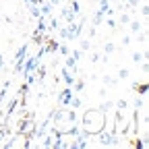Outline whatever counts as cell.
Listing matches in <instances>:
<instances>
[{"label":"cell","instance_id":"18","mask_svg":"<svg viewBox=\"0 0 149 149\" xmlns=\"http://www.w3.org/2000/svg\"><path fill=\"white\" fill-rule=\"evenodd\" d=\"M143 60H147V52H145V50H143V52H139V50L133 52V62H135V64H141Z\"/></svg>","mask_w":149,"mask_h":149},{"label":"cell","instance_id":"37","mask_svg":"<svg viewBox=\"0 0 149 149\" xmlns=\"http://www.w3.org/2000/svg\"><path fill=\"white\" fill-rule=\"evenodd\" d=\"M93 35H95V27L91 25V27H89V37H93Z\"/></svg>","mask_w":149,"mask_h":149},{"label":"cell","instance_id":"24","mask_svg":"<svg viewBox=\"0 0 149 149\" xmlns=\"http://www.w3.org/2000/svg\"><path fill=\"white\" fill-rule=\"evenodd\" d=\"M128 21H130V15H128V13H122V15L116 19V25L122 27V25H128Z\"/></svg>","mask_w":149,"mask_h":149},{"label":"cell","instance_id":"1","mask_svg":"<svg viewBox=\"0 0 149 149\" xmlns=\"http://www.w3.org/2000/svg\"><path fill=\"white\" fill-rule=\"evenodd\" d=\"M108 124V118H106V112L100 110V108H87L81 116V135L91 139L95 137L100 130H104Z\"/></svg>","mask_w":149,"mask_h":149},{"label":"cell","instance_id":"35","mask_svg":"<svg viewBox=\"0 0 149 149\" xmlns=\"http://www.w3.org/2000/svg\"><path fill=\"white\" fill-rule=\"evenodd\" d=\"M97 60H100V54L93 52V54H91V62H97Z\"/></svg>","mask_w":149,"mask_h":149},{"label":"cell","instance_id":"19","mask_svg":"<svg viewBox=\"0 0 149 149\" xmlns=\"http://www.w3.org/2000/svg\"><path fill=\"white\" fill-rule=\"evenodd\" d=\"M68 106H70L72 110H77V108H81V106H83V100H81V97L77 95V93H72V97H70Z\"/></svg>","mask_w":149,"mask_h":149},{"label":"cell","instance_id":"11","mask_svg":"<svg viewBox=\"0 0 149 149\" xmlns=\"http://www.w3.org/2000/svg\"><path fill=\"white\" fill-rule=\"evenodd\" d=\"M8 135H10V126L2 122V124H0V147H2V143L8 139Z\"/></svg>","mask_w":149,"mask_h":149},{"label":"cell","instance_id":"20","mask_svg":"<svg viewBox=\"0 0 149 149\" xmlns=\"http://www.w3.org/2000/svg\"><path fill=\"white\" fill-rule=\"evenodd\" d=\"M52 10H54V6H52L50 2H46V0H44V2L40 4V13H42L44 17H48V15H52Z\"/></svg>","mask_w":149,"mask_h":149},{"label":"cell","instance_id":"5","mask_svg":"<svg viewBox=\"0 0 149 149\" xmlns=\"http://www.w3.org/2000/svg\"><path fill=\"white\" fill-rule=\"evenodd\" d=\"M70 97H72V89H70V87H66V89L58 91V95H56V100H58V106H62V108H66V106H68Z\"/></svg>","mask_w":149,"mask_h":149},{"label":"cell","instance_id":"8","mask_svg":"<svg viewBox=\"0 0 149 149\" xmlns=\"http://www.w3.org/2000/svg\"><path fill=\"white\" fill-rule=\"evenodd\" d=\"M19 100H21V95H17V97H13L10 102H8V108H6V112H4V118H8V116H15V110L19 108Z\"/></svg>","mask_w":149,"mask_h":149},{"label":"cell","instance_id":"10","mask_svg":"<svg viewBox=\"0 0 149 149\" xmlns=\"http://www.w3.org/2000/svg\"><path fill=\"white\" fill-rule=\"evenodd\" d=\"M62 19L66 23H72V21H77V13H74L70 6H66V8H62Z\"/></svg>","mask_w":149,"mask_h":149},{"label":"cell","instance_id":"22","mask_svg":"<svg viewBox=\"0 0 149 149\" xmlns=\"http://www.w3.org/2000/svg\"><path fill=\"white\" fill-rule=\"evenodd\" d=\"M133 89H135L137 93H141V95H147L149 85H147V83H135V85H133Z\"/></svg>","mask_w":149,"mask_h":149},{"label":"cell","instance_id":"21","mask_svg":"<svg viewBox=\"0 0 149 149\" xmlns=\"http://www.w3.org/2000/svg\"><path fill=\"white\" fill-rule=\"evenodd\" d=\"M70 89H72V93L83 91V89H85V81H83V79H74V83L70 85Z\"/></svg>","mask_w":149,"mask_h":149},{"label":"cell","instance_id":"12","mask_svg":"<svg viewBox=\"0 0 149 149\" xmlns=\"http://www.w3.org/2000/svg\"><path fill=\"white\" fill-rule=\"evenodd\" d=\"M77 64H79V60H74L72 56L68 54V56H66V60H64V66H66V68H68V70H70L72 74L77 72Z\"/></svg>","mask_w":149,"mask_h":149},{"label":"cell","instance_id":"23","mask_svg":"<svg viewBox=\"0 0 149 149\" xmlns=\"http://www.w3.org/2000/svg\"><path fill=\"white\" fill-rule=\"evenodd\" d=\"M64 122H66V124L77 122V112H74L72 108H70V110H66V118H64Z\"/></svg>","mask_w":149,"mask_h":149},{"label":"cell","instance_id":"28","mask_svg":"<svg viewBox=\"0 0 149 149\" xmlns=\"http://www.w3.org/2000/svg\"><path fill=\"white\" fill-rule=\"evenodd\" d=\"M79 50H81V52H89V50H91V44H89V40H83Z\"/></svg>","mask_w":149,"mask_h":149},{"label":"cell","instance_id":"36","mask_svg":"<svg viewBox=\"0 0 149 149\" xmlns=\"http://www.w3.org/2000/svg\"><path fill=\"white\" fill-rule=\"evenodd\" d=\"M122 44H124V46L130 44V35H124V37H122Z\"/></svg>","mask_w":149,"mask_h":149},{"label":"cell","instance_id":"17","mask_svg":"<svg viewBox=\"0 0 149 149\" xmlns=\"http://www.w3.org/2000/svg\"><path fill=\"white\" fill-rule=\"evenodd\" d=\"M102 83H104L106 87H116V85H118V79H116V77H110V74H104V77H102Z\"/></svg>","mask_w":149,"mask_h":149},{"label":"cell","instance_id":"33","mask_svg":"<svg viewBox=\"0 0 149 149\" xmlns=\"http://www.w3.org/2000/svg\"><path fill=\"white\" fill-rule=\"evenodd\" d=\"M106 25L114 29V27H116V19H112V17H108V19H106Z\"/></svg>","mask_w":149,"mask_h":149},{"label":"cell","instance_id":"40","mask_svg":"<svg viewBox=\"0 0 149 149\" xmlns=\"http://www.w3.org/2000/svg\"><path fill=\"white\" fill-rule=\"evenodd\" d=\"M42 2H44V0H31V4H35V6H40Z\"/></svg>","mask_w":149,"mask_h":149},{"label":"cell","instance_id":"34","mask_svg":"<svg viewBox=\"0 0 149 149\" xmlns=\"http://www.w3.org/2000/svg\"><path fill=\"white\" fill-rule=\"evenodd\" d=\"M70 56H72L74 60H81V56H83V52H81V50H72V54H70Z\"/></svg>","mask_w":149,"mask_h":149},{"label":"cell","instance_id":"16","mask_svg":"<svg viewBox=\"0 0 149 149\" xmlns=\"http://www.w3.org/2000/svg\"><path fill=\"white\" fill-rule=\"evenodd\" d=\"M104 23V10H95V15H93V19H91V25L93 27H97V25H102Z\"/></svg>","mask_w":149,"mask_h":149},{"label":"cell","instance_id":"39","mask_svg":"<svg viewBox=\"0 0 149 149\" xmlns=\"http://www.w3.org/2000/svg\"><path fill=\"white\" fill-rule=\"evenodd\" d=\"M48 2H50L52 6H58V4H60V0H48Z\"/></svg>","mask_w":149,"mask_h":149},{"label":"cell","instance_id":"29","mask_svg":"<svg viewBox=\"0 0 149 149\" xmlns=\"http://www.w3.org/2000/svg\"><path fill=\"white\" fill-rule=\"evenodd\" d=\"M112 106H114V102H104L102 106H97L100 110H104V112H108V110H112Z\"/></svg>","mask_w":149,"mask_h":149},{"label":"cell","instance_id":"38","mask_svg":"<svg viewBox=\"0 0 149 149\" xmlns=\"http://www.w3.org/2000/svg\"><path fill=\"white\" fill-rule=\"evenodd\" d=\"M0 68H4V56H2V52H0Z\"/></svg>","mask_w":149,"mask_h":149},{"label":"cell","instance_id":"9","mask_svg":"<svg viewBox=\"0 0 149 149\" xmlns=\"http://www.w3.org/2000/svg\"><path fill=\"white\" fill-rule=\"evenodd\" d=\"M48 31H56V29H60L62 27V23H60V19H56V17H52V15H48Z\"/></svg>","mask_w":149,"mask_h":149},{"label":"cell","instance_id":"27","mask_svg":"<svg viewBox=\"0 0 149 149\" xmlns=\"http://www.w3.org/2000/svg\"><path fill=\"white\" fill-rule=\"evenodd\" d=\"M114 50H116V46H114V44H112V42H108V44L104 46V52H106L104 56H108V54H112V52H114Z\"/></svg>","mask_w":149,"mask_h":149},{"label":"cell","instance_id":"41","mask_svg":"<svg viewBox=\"0 0 149 149\" xmlns=\"http://www.w3.org/2000/svg\"><path fill=\"white\" fill-rule=\"evenodd\" d=\"M23 2H25V4H31V0H23Z\"/></svg>","mask_w":149,"mask_h":149},{"label":"cell","instance_id":"26","mask_svg":"<svg viewBox=\"0 0 149 149\" xmlns=\"http://www.w3.org/2000/svg\"><path fill=\"white\" fill-rule=\"evenodd\" d=\"M58 54H60V56H68V54H70L68 46H66V44H58Z\"/></svg>","mask_w":149,"mask_h":149},{"label":"cell","instance_id":"30","mask_svg":"<svg viewBox=\"0 0 149 149\" xmlns=\"http://www.w3.org/2000/svg\"><path fill=\"white\" fill-rule=\"evenodd\" d=\"M70 8H72L74 13H77V15L81 13V6H79V2H77V0H70Z\"/></svg>","mask_w":149,"mask_h":149},{"label":"cell","instance_id":"32","mask_svg":"<svg viewBox=\"0 0 149 149\" xmlns=\"http://www.w3.org/2000/svg\"><path fill=\"white\" fill-rule=\"evenodd\" d=\"M141 15H143V17H145V19H147V17H149V4H147V2H145V4H143V6H141Z\"/></svg>","mask_w":149,"mask_h":149},{"label":"cell","instance_id":"7","mask_svg":"<svg viewBox=\"0 0 149 149\" xmlns=\"http://www.w3.org/2000/svg\"><path fill=\"white\" fill-rule=\"evenodd\" d=\"M60 79L64 81V85H66V87H70V85L74 83V74H72L66 66H62V70H60Z\"/></svg>","mask_w":149,"mask_h":149},{"label":"cell","instance_id":"13","mask_svg":"<svg viewBox=\"0 0 149 149\" xmlns=\"http://www.w3.org/2000/svg\"><path fill=\"white\" fill-rule=\"evenodd\" d=\"M46 19L48 17H40V19H37V27H35V33H46L48 31V23H46Z\"/></svg>","mask_w":149,"mask_h":149},{"label":"cell","instance_id":"3","mask_svg":"<svg viewBox=\"0 0 149 149\" xmlns=\"http://www.w3.org/2000/svg\"><path fill=\"white\" fill-rule=\"evenodd\" d=\"M37 66H40V60H37L35 56H27L25 62H23V68H21V74H23V77H27V74L35 72Z\"/></svg>","mask_w":149,"mask_h":149},{"label":"cell","instance_id":"31","mask_svg":"<svg viewBox=\"0 0 149 149\" xmlns=\"http://www.w3.org/2000/svg\"><path fill=\"white\" fill-rule=\"evenodd\" d=\"M128 74H130V72H128V68H120V70H118V79H126Z\"/></svg>","mask_w":149,"mask_h":149},{"label":"cell","instance_id":"2","mask_svg":"<svg viewBox=\"0 0 149 149\" xmlns=\"http://www.w3.org/2000/svg\"><path fill=\"white\" fill-rule=\"evenodd\" d=\"M77 17H79L77 23L72 21V23H66V25L60 27V29H56L62 40H66V42H70V40H79V35H81V31H83V25H85V17H81V15H77Z\"/></svg>","mask_w":149,"mask_h":149},{"label":"cell","instance_id":"14","mask_svg":"<svg viewBox=\"0 0 149 149\" xmlns=\"http://www.w3.org/2000/svg\"><path fill=\"white\" fill-rule=\"evenodd\" d=\"M46 42V46H44V52H48V54H54L56 50H58V42L56 40H44Z\"/></svg>","mask_w":149,"mask_h":149},{"label":"cell","instance_id":"25","mask_svg":"<svg viewBox=\"0 0 149 149\" xmlns=\"http://www.w3.org/2000/svg\"><path fill=\"white\" fill-rule=\"evenodd\" d=\"M27 6H29V13H31V17H33V19H40V17H42L40 6H35V4H27Z\"/></svg>","mask_w":149,"mask_h":149},{"label":"cell","instance_id":"15","mask_svg":"<svg viewBox=\"0 0 149 149\" xmlns=\"http://www.w3.org/2000/svg\"><path fill=\"white\" fill-rule=\"evenodd\" d=\"M128 25H130V33H139V31H143V23L139 21V19H130Z\"/></svg>","mask_w":149,"mask_h":149},{"label":"cell","instance_id":"6","mask_svg":"<svg viewBox=\"0 0 149 149\" xmlns=\"http://www.w3.org/2000/svg\"><path fill=\"white\" fill-rule=\"evenodd\" d=\"M79 135H81V126H79L77 122H70V124L62 130V137H70V139H72V137H79Z\"/></svg>","mask_w":149,"mask_h":149},{"label":"cell","instance_id":"4","mask_svg":"<svg viewBox=\"0 0 149 149\" xmlns=\"http://www.w3.org/2000/svg\"><path fill=\"white\" fill-rule=\"evenodd\" d=\"M64 118H66V108H62V106L50 112V122H54L58 128H60V124L64 122Z\"/></svg>","mask_w":149,"mask_h":149}]
</instances>
